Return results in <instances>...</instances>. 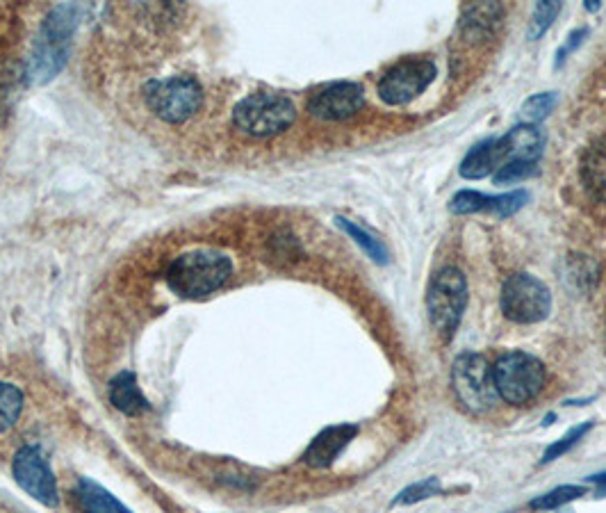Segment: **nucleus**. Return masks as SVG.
Returning <instances> with one entry per match:
<instances>
[{
  "mask_svg": "<svg viewBox=\"0 0 606 513\" xmlns=\"http://www.w3.org/2000/svg\"><path fill=\"white\" fill-rule=\"evenodd\" d=\"M80 23V7L64 3L55 5L46 19L32 44V53L26 67V76L30 85H46L64 69L69 60L71 39Z\"/></svg>",
  "mask_w": 606,
  "mask_h": 513,
  "instance_id": "1",
  "label": "nucleus"
},
{
  "mask_svg": "<svg viewBox=\"0 0 606 513\" xmlns=\"http://www.w3.org/2000/svg\"><path fill=\"white\" fill-rule=\"evenodd\" d=\"M543 144L545 135L536 126L520 124L509 130L504 137L474 146L468 153V158L463 160L461 176L477 181V178L493 174L495 169H502L513 160L536 162L540 153H543Z\"/></svg>",
  "mask_w": 606,
  "mask_h": 513,
  "instance_id": "2",
  "label": "nucleus"
},
{
  "mask_svg": "<svg viewBox=\"0 0 606 513\" xmlns=\"http://www.w3.org/2000/svg\"><path fill=\"white\" fill-rule=\"evenodd\" d=\"M233 274L231 258L212 249L178 256L167 270V285L178 297L201 299L217 292Z\"/></svg>",
  "mask_w": 606,
  "mask_h": 513,
  "instance_id": "3",
  "label": "nucleus"
},
{
  "mask_svg": "<svg viewBox=\"0 0 606 513\" xmlns=\"http://www.w3.org/2000/svg\"><path fill=\"white\" fill-rule=\"evenodd\" d=\"M499 399L511 406H524L543 393L547 384L545 365L527 352H506L493 365Z\"/></svg>",
  "mask_w": 606,
  "mask_h": 513,
  "instance_id": "4",
  "label": "nucleus"
},
{
  "mask_svg": "<svg viewBox=\"0 0 606 513\" xmlns=\"http://www.w3.org/2000/svg\"><path fill=\"white\" fill-rule=\"evenodd\" d=\"M297 119V108L283 94L258 92L242 99L233 110V124L251 137H274Z\"/></svg>",
  "mask_w": 606,
  "mask_h": 513,
  "instance_id": "5",
  "label": "nucleus"
},
{
  "mask_svg": "<svg viewBox=\"0 0 606 513\" xmlns=\"http://www.w3.org/2000/svg\"><path fill=\"white\" fill-rule=\"evenodd\" d=\"M452 386L463 409L474 415L495 411L497 404L502 402L493 379V368L479 354L468 352L456 358L452 368Z\"/></svg>",
  "mask_w": 606,
  "mask_h": 513,
  "instance_id": "6",
  "label": "nucleus"
},
{
  "mask_svg": "<svg viewBox=\"0 0 606 513\" xmlns=\"http://www.w3.org/2000/svg\"><path fill=\"white\" fill-rule=\"evenodd\" d=\"M144 101L158 119L167 124H183L201 110L203 89L199 80L192 76L151 80L144 87Z\"/></svg>",
  "mask_w": 606,
  "mask_h": 513,
  "instance_id": "7",
  "label": "nucleus"
},
{
  "mask_svg": "<svg viewBox=\"0 0 606 513\" xmlns=\"http://www.w3.org/2000/svg\"><path fill=\"white\" fill-rule=\"evenodd\" d=\"M465 304H468V283L458 267H442L431 279L427 308L429 320L442 338L449 340L458 329Z\"/></svg>",
  "mask_w": 606,
  "mask_h": 513,
  "instance_id": "8",
  "label": "nucleus"
},
{
  "mask_svg": "<svg viewBox=\"0 0 606 513\" xmlns=\"http://www.w3.org/2000/svg\"><path fill=\"white\" fill-rule=\"evenodd\" d=\"M502 313L515 324L543 322L552 311L547 285L531 274H513L502 288Z\"/></svg>",
  "mask_w": 606,
  "mask_h": 513,
  "instance_id": "9",
  "label": "nucleus"
},
{
  "mask_svg": "<svg viewBox=\"0 0 606 513\" xmlns=\"http://www.w3.org/2000/svg\"><path fill=\"white\" fill-rule=\"evenodd\" d=\"M438 76L436 64L429 57H408L395 67L388 69L386 76L379 80V96L388 105H404L415 101L424 94Z\"/></svg>",
  "mask_w": 606,
  "mask_h": 513,
  "instance_id": "10",
  "label": "nucleus"
},
{
  "mask_svg": "<svg viewBox=\"0 0 606 513\" xmlns=\"http://www.w3.org/2000/svg\"><path fill=\"white\" fill-rule=\"evenodd\" d=\"M14 479L30 498L42 502L44 507H57V484L51 468L37 447H23L14 456Z\"/></svg>",
  "mask_w": 606,
  "mask_h": 513,
  "instance_id": "11",
  "label": "nucleus"
},
{
  "mask_svg": "<svg viewBox=\"0 0 606 513\" xmlns=\"http://www.w3.org/2000/svg\"><path fill=\"white\" fill-rule=\"evenodd\" d=\"M365 105L363 87L356 83H335L317 92L308 103V112L322 121H342L354 117Z\"/></svg>",
  "mask_w": 606,
  "mask_h": 513,
  "instance_id": "12",
  "label": "nucleus"
},
{
  "mask_svg": "<svg viewBox=\"0 0 606 513\" xmlns=\"http://www.w3.org/2000/svg\"><path fill=\"white\" fill-rule=\"evenodd\" d=\"M529 201V194L524 190H515L509 194H499V197H488V194H479L472 190L458 192L449 203V208L456 215H472V213H490L497 217H509Z\"/></svg>",
  "mask_w": 606,
  "mask_h": 513,
  "instance_id": "13",
  "label": "nucleus"
},
{
  "mask_svg": "<svg viewBox=\"0 0 606 513\" xmlns=\"http://www.w3.org/2000/svg\"><path fill=\"white\" fill-rule=\"evenodd\" d=\"M356 431L358 429L354 425H338L324 429L322 434L308 445L306 454H303V461L313 468H329L331 463L338 459L340 452L351 443Z\"/></svg>",
  "mask_w": 606,
  "mask_h": 513,
  "instance_id": "14",
  "label": "nucleus"
},
{
  "mask_svg": "<svg viewBox=\"0 0 606 513\" xmlns=\"http://www.w3.org/2000/svg\"><path fill=\"white\" fill-rule=\"evenodd\" d=\"M502 5L495 3H474L463 7L461 14V28L463 35L470 42H481L483 37H490L497 28L499 19H502Z\"/></svg>",
  "mask_w": 606,
  "mask_h": 513,
  "instance_id": "15",
  "label": "nucleus"
},
{
  "mask_svg": "<svg viewBox=\"0 0 606 513\" xmlns=\"http://www.w3.org/2000/svg\"><path fill=\"white\" fill-rule=\"evenodd\" d=\"M581 178L591 197L606 203V137L588 146L581 160Z\"/></svg>",
  "mask_w": 606,
  "mask_h": 513,
  "instance_id": "16",
  "label": "nucleus"
},
{
  "mask_svg": "<svg viewBox=\"0 0 606 513\" xmlns=\"http://www.w3.org/2000/svg\"><path fill=\"white\" fill-rule=\"evenodd\" d=\"M110 402L114 404V409L126 415H142L144 411H149V402L139 390L133 372H119L110 381Z\"/></svg>",
  "mask_w": 606,
  "mask_h": 513,
  "instance_id": "17",
  "label": "nucleus"
},
{
  "mask_svg": "<svg viewBox=\"0 0 606 513\" xmlns=\"http://www.w3.org/2000/svg\"><path fill=\"white\" fill-rule=\"evenodd\" d=\"M78 502L85 513H130L112 493L89 479H80Z\"/></svg>",
  "mask_w": 606,
  "mask_h": 513,
  "instance_id": "18",
  "label": "nucleus"
},
{
  "mask_svg": "<svg viewBox=\"0 0 606 513\" xmlns=\"http://www.w3.org/2000/svg\"><path fill=\"white\" fill-rule=\"evenodd\" d=\"M335 222H338V226L349 235L351 240H354L358 244V247H363L365 254L370 256L372 260H376V263H379V265H386L388 263L390 254H388V249L383 247L381 240H376L374 235H370V233L365 231V228H360L358 224L351 222V219L338 217V219H335Z\"/></svg>",
  "mask_w": 606,
  "mask_h": 513,
  "instance_id": "19",
  "label": "nucleus"
},
{
  "mask_svg": "<svg viewBox=\"0 0 606 513\" xmlns=\"http://www.w3.org/2000/svg\"><path fill=\"white\" fill-rule=\"evenodd\" d=\"M23 409V393L14 384L0 381V434L14 427Z\"/></svg>",
  "mask_w": 606,
  "mask_h": 513,
  "instance_id": "20",
  "label": "nucleus"
},
{
  "mask_svg": "<svg viewBox=\"0 0 606 513\" xmlns=\"http://www.w3.org/2000/svg\"><path fill=\"white\" fill-rule=\"evenodd\" d=\"M554 105H556V94L554 92H543V94L531 96V99L522 103V108L518 112L520 124H524V126L540 124V121H543L547 114L554 110Z\"/></svg>",
  "mask_w": 606,
  "mask_h": 513,
  "instance_id": "21",
  "label": "nucleus"
},
{
  "mask_svg": "<svg viewBox=\"0 0 606 513\" xmlns=\"http://www.w3.org/2000/svg\"><path fill=\"white\" fill-rule=\"evenodd\" d=\"M584 493H586V488H581V486H559V488H554L552 493H547V495H543V498L531 502V509L550 511V509L563 507V504L581 498Z\"/></svg>",
  "mask_w": 606,
  "mask_h": 513,
  "instance_id": "22",
  "label": "nucleus"
},
{
  "mask_svg": "<svg viewBox=\"0 0 606 513\" xmlns=\"http://www.w3.org/2000/svg\"><path fill=\"white\" fill-rule=\"evenodd\" d=\"M561 12V3H538L534 7V19L529 26V39H538L545 35V30L552 26L556 14Z\"/></svg>",
  "mask_w": 606,
  "mask_h": 513,
  "instance_id": "23",
  "label": "nucleus"
},
{
  "mask_svg": "<svg viewBox=\"0 0 606 513\" xmlns=\"http://www.w3.org/2000/svg\"><path fill=\"white\" fill-rule=\"evenodd\" d=\"M536 171V162L529 160H513L509 165H504L502 169L495 171V183L497 185H509L515 181H524Z\"/></svg>",
  "mask_w": 606,
  "mask_h": 513,
  "instance_id": "24",
  "label": "nucleus"
},
{
  "mask_svg": "<svg viewBox=\"0 0 606 513\" xmlns=\"http://www.w3.org/2000/svg\"><path fill=\"white\" fill-rule=\"evenodd\" d=\"M588 429H591V422H584V425H579V427H575V429H570L568 434H565V436L561 438V441H556L554 445L547 447V452L543 454V461H540V463H543V466H545V463H550V461H554V459H559L561 454L568 452L572 445H575L577 441H581V438H584V434H586Z\"/></svg>",
  "mask_w": 606,
  "mask_h": 513,
  "instance_id": "25",
  "label": "nucleus"
},
{
  "mask_svg": "<svg viewBox=\"0 0 606 513\" xmlns=\"http://www.w3.org/2000/svg\"><path fill=\"white\" fill-rule=\"evenodd\" d=\"M438 491H440L438 479L431 477V479H427V482H420L411 488H406V491L395 500V504H413V502L427 500V498H431V495H436Z\"/></svg>",
  "mask_w": 606,
  "mask_h": 513,
  "instance_id": "26",
  "label": "nucleus"
},
{
  "mask_svg": "<svg viewBox=\"0 0 606 513\" xmlns=\"http://www.w3.org/2000/svg\"><path fill=\"white\" fill-rule=\"evenodd\" d=\"M586 35H588V30H584V28L577 30V32H572V35L568 37V44H565V46L561 48V51H559V64L565 60V53H568V51H575V48L581 44V37H586Z\"/></svg>",
  "mask_w": 606,
  "mask_h": 513,
  "instance_id": "27",
  "label": "nucleus"
},
{
  "mask_svg": "<svg viewBox=\"0 0 606 513\" xmlns=\"http://www.w3.org/2000/svg\"><path fill=\"white\" fill-rule=\"evenodd\" d=\"M591 482H595V484H606V472H602V475L591 477Z\"/></svg>",
  "mask_w": 606,
  "mask_h": 513,
  "instance_id": "28",
  "label": "nucleus"
}]
</instances>
